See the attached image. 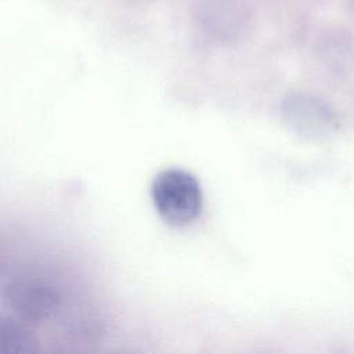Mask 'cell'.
I'll return each instance as SVG.
<instances>
[{
  "mask_svg": "<svg viewBox=\"0 0 354 354\" xmlns=\"http://www.w3.org/2000/svg\"><path fill=\"white\" fill-rule=\"evenodd\" d=\"M151 198L160 218L176 227L192 223L203 202L196 177L181 169L159 171L151 184Z\"/></svg>",
  "mask_w": 354,
  "mask_h": 354,
  "instance_id": "1",
  "label": "cell"
},
{
  "mask_svg": "<svg viewBox=\"0 0 354 354\" xmlns=\"http://www.w3.org/2000/svg\"><path fill=\"white\" fill-rule=\"evenodd\" d=\"M4 300L22 319L40 322L51 317L59 304L58 289L39 277H21L3 288Z\"/></svg>",
  "mask_w": 354,
  "mask_h": 354,
  "instance_id": "2",
  "label": "cell"
},
{
  "mask_svg": "<svg viewBox=\"0 0 354 354\" xmlns=\"http://www.w3.org/2000/svg\"><path fill=\"white\" fill-rule=\"evenodd\" d=\"M283 115L286 122L300 134L314 136L321 127H328L330 112L317 98L295 95L285 102Z\"/></svg>",
  "mask_w": 354,
  "mask_h": 354,
  "instance_id": "3",
  "label": "cell"
},
{
  "mask_svg": "<svg viewBox=\"0 0 354 354\" xmlns=\"http://www.w3.org/2000/svg\"><path fill=\"white\" fill-rule=\"evenodd\" d=\"M37 351V340L18 321L0 319V354H33Z\"/></svg>",
  "mask_w": 354,
  "mask_h": 354,
  "instance_id": "4",
  "label": "cell"
}]
</instances>
